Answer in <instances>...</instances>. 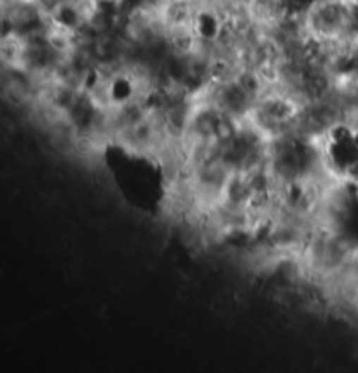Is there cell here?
I'll return each instance as SVG.
<instances>
[{
  "label": "cell",
  "mask_w": 358,
  "mask_h": 373,
  "mask_svg": "<svg viewBox=\"0 0 358 373\" xmlns=\"http://www.w3.org/2000/svg\"><path fill=\"white\" fill-rule=\"evenodd\" d=\"M299 16L311 42H345L357 34V0H311Z\"/></svg>",
  "instance_id": "1"
}]
</instances>
